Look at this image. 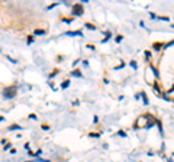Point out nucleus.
<instances>
[{"label": "nucleus", "mask_w": 174, "mask_h": 162, "mask_svg": "<svg viewBox=\"0 0 174 162\" xmlns=\"http://www.w3.org/2000/svg\"><path fill=\"white\" fill-rule=\"evenodd\" d=\"M17 94V87L16 86H9L3 90V97L5 98H13Z\"/></svg>", "instance_id": "nucleus-1"}, {"label": "nucleus", "mask_w": 174, "mask_h": 162, "mask_svg": "<svg viewBox=\"0 0 174 162\" xmlns=\"http://www.w3.org/2000/svg\"><path fill=\"white\" fill-rule=\"evenodd\" d=\"M73 13H74L75 16H81L83 13H84V7L81 3H77V5L73 6Z\"/></svg>", "instance_id": "nucleus-2"}, {"label": "nucleus", "mask_w": 174, "mask_h": 162, "mask_svg": "<svg viewBox=\"0 0 174 162\" xmlns=\"http://www.w3.org/2000/svg\"><path fill=\"white\" fill-rule=\"evenodd\" d=\"M161 46H164L162 42H154V44H152V49H154V51H161L162 49Z\"/></svg>", "instance_id": "nucleus-3"}, {"label": "nucleus", "mask_w": 174, "mask_h": 162, "mask_svg": "<svg viewBox=\"0 0 174 162\" xmlns=\"http://www.w3.org/2000/svg\"><path fill=\"white\" fill-rule=\"evenodd\" d=\"M65 35H71V36L78 35V36H83V32H81V30H75V32H65Z\"/></svg>", "instance_id": "nucleus-4"}, {"label": "nucleus", "mask_w": 174, "mask_h": 162, "mask_svg": "<svg viewBox=\"0 0 174 162\" xmlns=\"http://www.w3.org/2000/svg\"><path fill=\"white\" fill-rule=\"evenodd\" d=\"M71 75H73V77H78V78H81V77H83V74H81L78 69H74V71L71 72Z\"/></svg>", "instance_id": "nucleus-5"}, {"label": "nucleus", "mask_w": 174, "mask_h": 162, "mask_svg": "<svg viewBox=\"0 0 174 162\" xmlns=\"http://www.w3.org/2000/svg\"><path fill=\"white\" fill-rule=\"evenodd\" d=\"M151 69L154 71V75H155V78L158 80V78H160V72H158V69H157L155 67H154V65H151Z\"/></svg>", "instance_id": "nucleus-6"}, {"label": "nucleus", "mask_w": 174, "mask_h": 162, "mask_svg": "<svg viewBox=\"0 0 174 162\" xmlns=\"http://www.w3.org/2000/svg\"><path fill=\"white\" fill-rule=\"evenodd\" d=\"M84 26H86L87 29H92V30H94V29H96V26H94V25H92V23H84Z\"/></svg>", "instance_id": "nucleus-7"}, {"label": "nucleus", "mask_w": 174, "mask_h": 162, "mask_svg": "<svg viewBox=\"0 0 174 162\" xmlns=\"http://www.w3.org/2000/svg\"><path fill=\"white\" fill-rule=\"evenodd\" d=\"M142 100H144L145 106H148V97H147V94H145V93H142Z\"/></svg>", "instance_id": "nucleus-8"}, {"label": "nucleus", "mask_w": 174, "mask_h": 162, "mask_svg": "<svg viewBox=\"0 0 174 162\" xmlns=\"http://www.w3.org/2000/svg\"><path fill=\"white\" fill-rule=\"evenodd\" d=\"M34 33L35 35H45V30H42V29H36Z\"/></svg>", "instance_id": "nucleus-9"}, {"label": "nucleus", "mask_w": 174, "mask_h": 162, "mask_svg": "<svg viewBox=\"0 0 174 162\" xmlns=\"http://www.w3.org/2000/svg\"><path fill=\"white\" fill-rule=\"evenodd\" d=\"M157 19H160V20H164V22H168V20H170V17H167V16H157Z\"/></svg>", "instance_id": "nucleus-10"}, {"label": "nucleus", "mask_w": 174, "mask_h": 162, "mask_svg": "<svg viewBox=\"0 0 174 162\" xmlns=\"http://www.w3.org/2000/svg\"><path fill=\"white\" fill-rule=\"evenodd\" d=\"M154 90L157 91V94H162V93H161V90H160V87H158V84H157V83L154 84Z\"/></svg>", "instance_id": "nucleus-11"}, {"label": "nucleus", "mask_w": 174, "mask_h": 162, "mask_svg": "<svg viewBox=\"0 0 174 162\" xmlns=\"http://www.w3.org/2000/svg\"><path fill=\"white\" fill-rule=\"evenodd\" d=\"M174 45V39L171 40V42H168V44H164V49H167V48H170V46Z\"/></svg>", "instance_id": "nucleus-12"}, {"label": "nucleus", "mask_w": 174, "mask_h": 162, "mask_svg": "<svg viewBox=\"0 0 174 162\" xmlns=\"http://www.w3.org/2000/svg\"><path fill=\"white\" fill-rule=\"evenodd\" d=\"M122 39H123V36H122V35H118V36H116V38H115V40H116V42H118V44H119V42H121Z\"/></svg>", "instance_id": "nucleus-13"}, {"label": "nucleus", "mask_w": 174, "mask_h": 162, "mask_svg": "<svg viewBox=\"0 0 174 162\" xmlns=\"http://www.w3.org/2000/svg\"><path fill=\"white\" fill-rule=\"evenodd\" d=\"M68 86H70V81H64L63 84H61V87H63V88H67Z\"/></svg>", "instance_id": "nucleus-14"}, {"label": "nucleus", "mask_w": 174, "mask_h": 162, "mask_svg": "<svg viewBox=\"0 0 174 162\" xmlns=\"http://www.w3.org/2000/svg\"><path fill=\"white\" fill-rule=\"evenodd\" d=\"M145 57H147V61H150V58H151V52H150V51H145Z\"/></svg>", "instance_id": "nucleus-15"}, {"label": "nucleus", "mask_w": 174, "mask_h": 162, "mask_svg": "<svg viewBox=\"0 0 174 162\" xmlns=\"http://www.w3.org/2000/svg\"><path fill=\"white\" fill-rule=\"evenodd\" d=\"M89 136H90V138H99L100 135H99V133H89Z\"/></svg>", "instance_id": "nucleus-16"}, {"label": "nucleus", "mask_w": 174, "mask_h": 162, "mask_svg": "<svg viewBox=\"0 0 174 162\" xmlns=\"http://www.w3.org/2000/svg\"><path fill=\"white\" fill-rule=\"evenodd\" d=\"M118 135H119V136H123V138H126V133L123 132V130H119V132H118Z\"/></svg>", "instance_id": "nucleus-17"}, {"label": "nucleus", "mask_w": 174, "mask_h": 162, "mask_svg": "<svg viewBox=\"0 0 174 162\" xmlns=\"http://www.w3.org/2000/svg\"><path fill=\"white\" fill-rule=\"evenodd\" d=\"M16 129H20V126H16V125H13V126H10V129H9V130H16Z\"/></svg>", "instance_id": "nucleus-18"}, {"label": "nucleus", "mask_w": 174, "mask_h": 162, "mask_svg": "<svg viewBox=\"0 0 174 162\" xmlns=\"http://www.w3.org/2000/svg\"><path fill=\"white\" fill-rule=\"evenodd\" d=\"M131 67H132V68H136V67H138V64L135 62V61H132V62H131Z\"/></svg>", "instance_id": "nucleus-19"}, {"label": "nucleus", "mask_w": 174, "mask_h": 162, "mask_svg": "<svg viewBox=\"0 0 174 162\" xmlns=\"http://www.w3.org/2000/svg\"><path fill=\"white\" fill-rule=\"evenodd\" d=\"M34 42V38H28V44H32Z\"/></svg>", "instance_id": "nucleus-20"}, {"label": "nucleus", "mask_w": 174, "mask_h": 162, "mask_svg": "<svg viewBox=\"0 0 174 162\" xmlns=\"http://www.w3.org/2000/svg\"><path fill=\"white\" fill-rule=\"evenodd\" d=\"M78 62H80V59H75L74 62H73V65H74V67H75V65H77V64H78Z\"/></svg>", "instance_id": "nucleus-21"}, {"label": "nucleus", "mask_w": 174, "mask_h": 162, "mask_svg": "<svg viewBox=\"0 0 174 162\" xmlns=\"http://www.w3.org/2000/svg\"><path fill=\"white\" fill-rule=\"evenodd\" d=\"M168 162H173V161H171V159H168Z\"/></svg>", "instance_id": "nucleus-22"}, {"label": "nucleus", "mask_w": 174, "mask_h": 162, "mask_svg": "<svg viewBox=\"0 0 174 162\" xmlns=\"http://www.w3.org/2000/svg\"><path fill=\"white\" fill-rule=\"evenodd\" d=\"M171 26H173V28H174V25H171Z\"/></svg>", "instance_id": "nucleus-23"}]
</instances>
